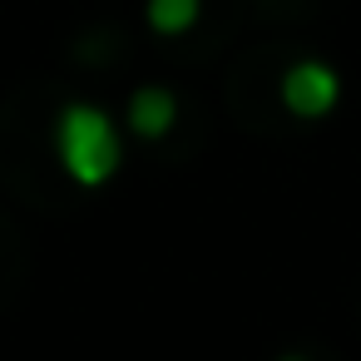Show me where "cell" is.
<instances>
[{
	"label": "cell",
	"mask_w": 361,
	"mask_h": 361,
	"mask_svg": "<svg viewBox=\"0 0 361 361\" xmlns=\"http://www.w3.org/2000/svg\"><path fill=\"white\" fill-rule=\"evenodd\" d=\"M55 154H60V169L80 188H104L124 164V139L104 109L65 104L55 119Z\"/></svg>",
	"instance_id": "cell-1"
},
{
	"label": "cell",
	"mask_w": 361,
	"mask_h": 361,
	"mask_svg": "<svg viewBox=\"0 0 361 361\" xmlns=\"http://www.w3.org/2000/svg\"><path fill=\"white\" fill-rule=\"evenodd\" d=\"M277 99H282V109L297 114V119H322V114L336 109L341 80H336V70L322 65V60H297V65H287V75H282V85H277Z\"/></svg>",
	"instance_id": "cell-2"
},
{
	"label": "cell",
	"mask_w": 361,
	"mask_h": 361,
	"mask_svg": "<svg viewBox=\"0 0 361 361\" xmlns=\"http://www.w3.org/2000/svg\"><path fill=\"white\" fill-rule=\"evenodd\" d=\"M173 124H178V99H173V90L144 85V90L129 94V129H134L139 139L154 144V139H164Z\"/></svg>",
	"instance_id": "cell-3"
},
{
	"label": "cell",
	"mask_w": 361,
	"mask_h": 361,
	"mask_svg": "<svg viewBox=\"0 0 361 361\" xmlns=\"http://www.w3.org/2000/svg\"><path fill=\"white\" fill-rule=\"evenodd\" d=\"M144 16H149L154 35H169V40H173V35H188V30L198 25L203 0H149Z\"/></svg>",
	"instance_id": "cell-4"
},
{
	"label": "cell",
	"mask_w": 361,
	"mask_h": 361,
	"mask_svg": "<svg viewBox=\"0 0 361 361\" xmlns=\"http://www.w3.org/2000/svg\"><path fill=\"white\" fill-rule=\"evenodd\" d=\"M277 361H307V356H302V351H282Z\"/></svg>",
	"instance_id": "cell-5"
}]
</instances>
